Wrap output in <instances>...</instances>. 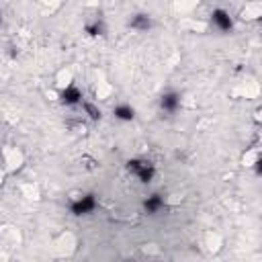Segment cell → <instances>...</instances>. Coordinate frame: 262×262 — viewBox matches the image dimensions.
<instances>
[{
  "label": "cell",
  "mask_w": 262,
  "mask_h": 262,
  "mask_svg": "<svg viewBox=\"0 0 262 262\" xmlns=\"http://www.w3.org/2000/svg\"><path fill=\"white\" fill-rule=\"evenodd\" d=\"M127 170H129L131 174L138 176L141 182H152V178H154V174H156L154 164L145 162V160H131V162L127 164Z\"/></svg>",
  "instance_id": "1"
},
{
  "label": "cell",
  "mask_w": 262,
  "mask_h": 262,
  "mask_svg": "<svg viewBox=\"0 0 262 262\" xmlns=\"http://www.w3.org/2000/svg\"><path fill=\"white\" fill-rule=\"evenodd\" d=\"M97 207V201H94L92 195H82V197H76L74 203H72V211L74 215H86L90 211H94Z\"/></svg>",
  "instance_id": "2"
},
{
  "label": "cell",
  "mask_w": 262,
  "mask_h": 262,
  "mask_svg": "<svg viewBox=\"0 0 262 262\" xmlns=\"http://www.w3.org/2000/svg\"><path fill=\"white\" fill-rule=\"evenodd\" d=\"M211 25H213L217 31H229V29L234 27L232 17H229V13H225L223 8L213 10V15H211Z\"/></svg>",
  "instance_id": "3"
},
{
  "label": "cell",
  "mask_w": 262,
  "mask_h": 262,
  "mask_svg": "<svg viewBox=\"0 0 262 262\" xmlns=\"http://www.w3.org/2000/svg\"><path fill=\"white\" fill-rule=\"evenodd\" d=\"M60 99H61V102H64V104H78V102H82V92L74 84H72V86L61 88Z\"/></svg>",
  "instance_id": "4"
},
{
  "label": "cell",
  "mask_w": 262,
  "mask_h": 262,
  "mask_svg": "<svg viewBox=\"0 0 262 262\" xmlns=\"http://www.w3.org/2000/svg\"><path fill=\"white\" fill-rule=\"evenodd\" d=\"M240 17H242L244 20H258V19H262V2H248L242 8Z\"/></svg>",
  "instance_id": "5"
},
{
  "label": "cell",
  "mask_w": 262,
  "mask_h": 262,
  "mask_svg": "<svg viewBox=\"0 0 262 262\" xmlns=\"http://www.w3.org/2000/svg\"><path fill=\"white\" fill-rule=\"evenodd\" d=\"M23 164V156L17 150H4V166L6 170H17Z\"/></svg>",
  "instance_id": "6"
},
{
  "label": "cell",
  "mask_w": 262,
  "mask_h": 262,
  "mask_svg": "<svg viewBox=\"0 0 262 262\" xmlns=\"http://www.w3.org/2000/svg\"><path fill=\"white\" fill-rule=\"evenodd\" d=\"M160 104H162V109L164 111H176V107L181 104V97H178L176 92H168V94H162V99H160Z\"/></svg>",
  "instance_id": "7"
},
{
  "label": "cell",
  "mask_w": 262,
  "mask_h": 262,
  "mask_svg": "<svg viewBox=\"0 0 262 262\" xmlns=\"http://www.w3.org/2000/svg\"><path fill=\"white\" fill-rule=\"evenodd\" d=\"M129 27L135 29V31H148V29L152 27V20H150L148 15H135V17L131 19Z\"/></svg>",
  "instance_id": "8"
},
{
  "label": "cell",
  "mask_w": 262,
  "mask_h": 262,
  "mask_svg": "<svg viewBox=\"0 0 262 262\" xmlns=\"http://www.w3.org/2000/svg\"><path fill=\"white\" fill-rule=\"evenodd\" d=\"M143 207H145V211L154 215V213H158L160 209L164 207V199L160 195H152V197H148V201L143 203Z\"/></svg>",
  "instance_id": "9"
},
{
  "label": "cell",
  "mask_w": 262,
  "mask_h": 262,
  "mask_svg": "<svg viewBox=\"0 0 262 262\" xmlns=\"http://www.w3.org/2000/svg\"><path fill=\"white\" fill-rule=\"evenodd\" d=\"M113 113H115V117L121 119V121H131L133 115H135L133 107H129V104H117V107L113 109Z\"/></svg>",
  "instance_id": "10"
},
{
  "label": "cell",
  "mask_w": 262,
  "mask_h": 262,
  "mask_svg": "<svg viewBox=\"0 0 262 262\" xmlns=\"http://www.w3.org/2000/svg\"><path fill=\"white\" fill-rule=\"evenodd\" d=\"M111 92H113V86L107 84V82H101L97 86V101H107L111 97Z\"/></svg>",
  "instance_id": "11"
},
{
  "label": "cell",
  "mask_w": 262,
  "mask_h": 262,
  "mask_svg": "<svg viewBox=\"0 0 262 262\" xmlns=\"http://www.w3.org/2000/svg\"><path fill=\"white\" fill-rule=\"evenodd\" d=\"M72 80H74V76H72V70H61L60 76H58V84L61 88H66V86H72Z\"/></svg>",
  "instance_id": "12"
},
{
  "label": "cell",
  "mask_w": 262,
  "mask_h": 262,
  "mask_svg": "<svg viewBox=\"0 0 262 262\" xmlns=\"http://www.w3.org/2000/svg\"><path fill=\"white\" fill-rule=\"evenodd\" d=\"M82 109L88 113L90 119H101V109L97 107V104H92V102H82Z\"/></svg>",
  "instance_id": "13"
}]
</instances>
